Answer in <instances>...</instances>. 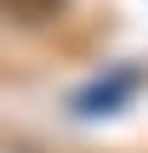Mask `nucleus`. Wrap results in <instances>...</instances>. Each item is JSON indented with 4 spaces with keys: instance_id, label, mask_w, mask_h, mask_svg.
Segmentation results:
<instances>
[]
</instances>
